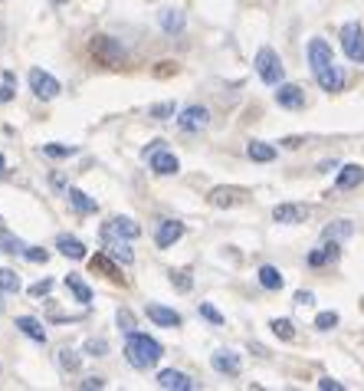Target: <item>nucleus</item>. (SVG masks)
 Returning <instances> with one entry per match:
<instances>
[{
	"label": "nucleus",
	"mask_w": 364,
	"mask_h": 391,
	"mask_svg": "<svg viewBox=\"0 0 364 391\" xmlns=\"http://www.w3.org/2000/svg\"><path fill=\"white\" fill-rule=\"evenodd\" d=\"M161 342H154L151 336L145 332H128V342H125V358L131 368H154L161 362Z\"/></svg>",
	"instance_id": "nucleus-1"
},
{
	"label": "nucleus",
	"mask_w": 364,
	"mask_h": 391,
	"mask_svg": "<svg viewBox=\"0 0 364 391\" xmlns=\"http://www.w3.org/2000/svg\"><path fill=\"white\" fill-rule=\"evenodd\" d=\"M89 53L95 56V63L109 66V69H118L125 63V46H122V40L115 37H92L89 40Z\"/></svg>",
	"instance_id": "nucleus-2"
},
{
	"label": "nucleus",
	"mask_w": 364,
	"mask_h": 391,
	"mask_svg": "<svg viewBox=\"0 0 364 391\" xmlns=\"http://www.w3.org/2000/svg\"><path fill=\"white\" fill-rule=\"evenodd\" d=\"M256 73L263 79L266 86H279L282 82V60H279V53L273 46H263V50L256 53Z\"/></svg>",
	"instance_id": "nucleus-3"
},
{
	"label": "nucleus",
	"mask_w": 364,
	"mask_h": 391,
	"mask_svg": "<svg viewBox=\"0 0 364 391\" xmlns=\"http://www.w3.org/2000/svg\"><path fill=\"white\" fill-rule=\"evenodd\" d=\"M341 50L352 63H364V26L361 24H345L341 26Z\"/></svg>",
	"instance_id": "nucleus-4"
},
{
	"label": "nucleus",
	"mask_w": 364,
	"mask_h": 391,
	"mask_svg": "<svg viewBox=\"0 0 364 391\" xmlns=\"http://www.w3.org/2000/svg\"><path fill=\"white\" fill-rule=\"evenodd\" d=\"M102 250L109 253V257H115L122 266H131L135 263V253H131V243H128L125 237H118L115 230L102 227Z\"/></svg>",
	"instance_id": "nucleus-5"
},
{
	"label": "nucleus",
	"mask_w": 364,
	"mask_h": 391,
	"mask_svg": "<svg viewBox=\"0 0 364 391\" xmlns=\"http://www.w3.org/2000/svg\"><path fill=\"white\" fill-rule=\"evenodd\" d=\"M30 89H33V96H39V99H46V102L60 96V82L50 73H43V69H30Z\"/></svg>",
	"instance_id": "nucleus-6"
},
{
	"label": "nucleus",
	"mask_w": 364,
	"mask_h": 391,
	"mask_svg": "<svg viewBox=\"0 0 364 391\" xmlns=\"http://www.w3.org/2000/svg\"><path fill=\"white\" fill-rule=\"evenodd\" d=\"M89 270L99 273V277H105V279H112V283H125L122 270H118V260L109 257V253H95V257L89 260Z\"/></svg>",
	"instance_id": "nucleus-7"
},
{
	"label": "nucleus",
	"mask_w": 364,
	"mask_h": 391,
	"mask_svg": "<svg viewBox=\"0 0 364 391\" xmlns=\"http://www.w3.org/2000/svg\"><path fill=\"white\" fill-rule=\"evenodd\" d=\"M338 257H341V243L338 240H325L322 247H315V250L309 253V266H312V270H322V266L335 263Z\"/></svg>",
	"instance_id": "nucleus-8"
},
{
	"label": "nucleus",
	"mask_w": 364,
	"mask_h": 391,
	"mask_svg": "<svg viewBox=\"0 0 364 391\" xmlns=\"http://www.w3.org/2000/svg\"><path fill=\"white\" fill-rule=\"evenodd\" d=\"M207 122H210V112L203 105H188L181 112V119H177V125L184 128V132H201V128H207Z\"/></svg>",
	"instance_id": "nucleus-9"
},
{
	"label": "nucleus",
	"mask_w": 364,
	"mask_h": 391,
	"mask_svg": "<svg viewBox=\"0 0 364 391\" xmlns=\"http://www.w3.org/2000/svg\"><path fill=\"white\" fill-rule=\"evenodd\" d=\"M309 214H312V211H309L305 204H276V207H273V220H276V224H302Z\"/></svg>",
	"instance_id": "nucleus-10"
},
{
	"label": "nucleus",
	"mask_w": 364,
	"mask_h": 391,
	"mask_svg": "<svg viewBox=\"0 0 364 391\" xmlns=\"http://www.w3.org/2000/svg\"><path fill=\"white\" fill-rule=\"evenodd\" d=\"M328 63H335V60H331V46H328L322 37H315L312 43H309V66H312V73H322Z\"/></svg>",
	"instance_id": "nucleus-11"
},
{
	"label": "nucleus",
	"mask_w": 364,
	"mask_h": 391,
	"mask_svg": "<svg viewBox=\"0 0 364 391\" xmlns=\"http://www.w3.org/2000/svg\"><path fill=\"white\" fill-rule=\"evenodd\" d=\"M276 102L282 109H302V105H305V92H302V86H295V82H279Z\"/></svg>",
	"instance_id": "nucleus-12"
},
{
	"label": "nucleus",
	"mask_w": 364,
	"mask_h": 391,
	"mask_svg": "<svg viewBox=\"0 0 364 391\" xmlns=\"http://www.w3.org/2000/svg\"><path fill=\"white\" fill-rule=\"evenodd\" d=\"M181 237H184V224H181V220H161V224H158V234H154V243L164 250V247L177 243Z\"/></svg>",
	"instance_id": "nucleus-13"
},
{
	"label": "nucleus",
	"mask_w": 364,
	"mask_h": 391,
	"mask_svg": "<svg viewBox=\"0 0 364 391\" xmlns=\"http://www.w3.org/2000/svg\"><path fill=\"white\" fill-rule=\"evenodd\" d=\"M315 79H318V86L325 89V92H338V89H345V69L335 63H328L322 73H315Z\"/></svg>",
	"instance_id": "nucleus-14"
},
{
	"label": "nucleus",
	"mask_w": 364,
	"mask_h": 391,
	"mask_svg": "<svg viewBox=\"0 0 364 391\" xmlns=\"http://www.w3.org/2000/svg\"><path fill=\"white\" fill-rule=\"evenodd\" d=\"M151 162V171L154 175H177V168H181V162H177L174 152H167V148H161V152H154L148 158Z\"/></svg>",
	"instance_id": "nucleus-15"
},
{
	"label": "nucleus",
	"mask_w": 364,
	"mask_h": 391,
	"mask_svg": "<svg viewBox=\"0 0 364 391\" xmlns=\"http://www.w3.org/2000/svg\"><path fill=\"white\" fill-rule=\"evenodd\" d=\"M358 184H364V164H345L338 171V177H335V188L352 191V188H358Z\"/></svg>",
	"instance_id": "nucleus-16"
},
{
	"label": "nucleus",
	"mask_w": 364,
	"mask_h": 391,
	"mask_svg": "<svg viewBox=\"0 0 364 391\" xmlns=\"http://www.w3.org/2000/svg\"><path fill=\"white\" fill-rule=\"evenodd\" d=\"M158 385L167 391H190L194 388V381H190L184 372H174V368H164L161 375H158Z\"/></svg>",
	"instance_id": "nucleus-17"
},
{
	"label": "nucleus",
	"mask_w": 364,
	"mask_h": 391,
	"mask_svg": "<svg viewBox=\"0 0 364 391\" xmlns=\"http://www.w3.org/2000/svg\"><path fill=\"white\" fill-rule=\"evenodd\" d=\"M148 319H151V322H158V326H167V329H177L181 322H184V319H181V313L167 309V306H158V303L148 306Z\"/></svg>",
	"instance_id": "nucleus-18"
},
{
	"label": "nucleus",
	"mask_w": 364,
	"mask_h": 391,
	"mask_svg": "<svg viewBox=\"0 0 364 391\" xmlns=\"http://www.w3.org/2000/svg\"><path fill=\"white\" fill-rule=\"evenodd\" d=\"M56 250L63 253V257H69V260H86V243L69 237V234H60V237H56Z\"/></svg>",
	"instance_id": "nucleus-19"
},
{
	"label": "nucleus",
	"mask_w": 364,
	"mask_h": 391,
	"mask_svg": "<svg viewBox=\"0 0 364 391\" xmlns=\"http://www.w3.org/2000/svg\"><path fill=\"white\" fill-rule=\"evenodd\" d=\"M214 368L220 372V375H239V355L230 352V349H220V352H214Z\"/></svg>",
	"instance_id": "nucleus-20"
},
{
	"label": "nucleus",
	"mask_w": 364,
	"mask_h": 391,
	"mask_svg": "<svg viewBox=\"0 0 364 391\" xmlns=\"http://www.w3.org/2000/svg\"><path fill=\"white\" fill-rule=\"evenodd\" d=\"M17 329L24 332L26 339H33V342H39V345H46V329H43V322H39V319H33V315H20V319H17Z\"/></svg>",
	"instance_id": "nucleus-21"
},
{
	"label": "nucleus",
	"mask_w": 364,
	"mask_h": 391,
	"mask_svg": "<svg viewBox=\"0 0 364 391\" xmlns=\"http://www.w3.org/2000/svg\"><path fill=\"white\" fill-rule=\"evenodd\" d=\"M243 201V191L239 188H214L210 191V204L214 207H237Z\"/></svg>",
	"instance_id": "nucleus-22"
},
{
	"label": "nucleus",
	"mask_w": 364,
	"mask_h": 391,
	"mask_svg": "<svg viewBox=\"0 0 364 391\" xmlns=\"http://www.w3.org/2000/svg\"><path fill=\"white\" fill-rule=\"evenodd\" d=\"M109 230H115L118 237H125V240H135V237H141V227L131 220V217H112L109 224H105Z\"/></svg>",
	"instance_id": "nucleus-23"
},
{
	"label": "nucleus",
	"mask_w": 364,
	"mask_h": 391,
	"mask_svg": "<svg viewBox=\"0 0 364 391\" xmlns=\"http://www.w3.org/2000/svg\"><path fill=\"white\" fill-rule=\"evenodd\" d=\"M66 198H69V204H73L79 214H95V211H99V204L92 201L89 194H82L79 188H69V191H66Z\"/></svg>",
	"instance_id": "nucleus-24"
},
{
	"label": "nucleus",
	"mask_w": 364,
	"mask_h": 391,
	"mask_svg": "<svg viewBox=\"0 0 364 391\" xmlns=\"http://www.w3.org/2000/svg\"><path fill=\"white\" fill-rule=\"evenodd\" d=\"M246 155H250L253 162L266 164V162H273V158H276V148H273L269 141H250V145H246Z\"/></svg>",
	"instance_id": "nucleus-25"
},
{
	"label": "nucleus",
	"mask_w": 364,
	"mask_h": 391,
	"mask_svg": "<svg viewBox=\"0 0 364 391\" xmlns=\"http://www.w3.org/2000/svg\"><path fill=\"white\" fill-rule=\"evenodd\" d=\"M260 283H263V290H273V293L286 286V279H282V273L276 266H260Z\"/></svg>",
	"instance_id": "nucleus-26"
},
{
	"label": "nucleus",
	"mask_w": 364,
	"mask_h": 391,
	"mask_svg": "<svg viewBox=\"0 0 364 391\" xmlns=\"http://www.w3.org/2000/svg\"><path fill=\"white\" fill-rule=\"evenodd\" d=\"M352 234H354L352 220H335V224H328L322 230V240H345V237H352Z\"/></svg>",
	"instance_id": "nucleus-27"
},
{
	"label": "nucleus",
	"mask_w": 364,
	"mask_h": 391,
	"mask_svg": "<svg viewBox=\"0 0 364 391\" xmlns=\"http://www.w3.org/2000/svg\"><path fill=\"white\" fill-rule=\"evenodd\" d=\"M66 286H69V293H73L79 303H92V290H89V286L79 277H75V273H69V277H66Z\"/></svg>",
	"instance_id": "nucleus-28"
},
{
	"label": "nucleus",
	"mask_w": 364,
	"mask_h": 391,
	"mask_svg": "<svg viewBox=\"0 0 364 391\" xmlns=\"http://www.w3.org/2000/svg\"><path fill=\"white\" fill-rule=\"evenodd\" d=\"M269 329H273V336H276V339H282V342L295 339V322H292V319H273V322H269Z\"/></svg>",
	"instance_id": "nucleus-29"
},
{
	"label": "nucleus",
	"mask_w": 364,
	"mask_h": 391,
	"mask_svg": "<svg viewBox=\"0 0 364 391\" xmlns=\"http://www.w3.org/2000/svg\"><path fill=\"white\" fill-rule=\"evenodd\" d=\"M161 26L167 33H181L184 30V13L181 10H161Z\"/></svg>",
	"instance_id": "nucleus-30"
},
{
	"label": "nucleus",
	"mask_w": 364,
	"mask_h": 391,
	"mask_svg": "<svg viewBox=\"0 0 364 391\" xmlns=\"http://www.w3.org/2000/svg\"><path fill=\"white\" fill-rule=\"evenodd\" d=\"M167 277H171V286H174L177 293H190V290H194V279H190V270H171Z\"/></svg>",
	"instance_id": "nucleus-31"
},
{
	"label": "nucleus",
	"mask_w": 364,
	"mask_h": 391,
	"mask_svg": "<svg viewBox=\"0 0 364 391\" xmlns=\"http://www.w3.org/2000/svg\"><path fill=\"white\" fill-rule=\"evenodd\" d=\"M0 250H7V253H26V243L20 237L7 234V230H0Z\"/></svg>",
	"instance_id": "nucleus-32"
},
{
	"label": "nucleus",
	"mask_w": 364,
	"mask_h": 391,
	"mask_svg": "<svg viewBox=\"0 0 364 391\" xmlns=\"http://www.w3.org/2000/svg\"><path fill=\"white\" fill-rule=\"evenodd\" d=\"M0 293H20V277H17V270H0Z\"/></svg>",
	"instance_id": "nucleus-33"
},
{
	"label": "nucleus",
	"mask_w": 364,
	"mask_h": 391,
	"mask_svg": "<svg viewBox=\"0 0 364 391\" xmlns=\"http://www.w3.org/2000/svg\"><path fill=\"white\" fill-rule=\"evenodd\" d=\"M43 155H46V158H69V155H75V148H73V145L50 141V145H43Z\"/></svg>",
	"instance_id": "nucleus-34"
},
{
	"label": "nucleus",
	"mask_w": 364,
	"mask_h": 391,
	"mask_svg": "<svg viewBox=\"0 0 364 391\" xmlns=\"http://www.w3.org/2000/svg\"><path fill=\"white\" fill-rule=\"evenodd\" d=\"M151 119H158V122H164V119H171L174 115V102H158V105H151Z\"/></svg>",
	"instance_id": "nucleus-35"
},
{
	"label": "nucleus",
	"mask_w": 364,
	"mask_h": 391,
	"mask_svg": "<svg viewBox=\"0 0 364 391\" xmlns=\"http://www.w3.org/2000/svg\"><path fill=\"white\" fill-rule=\"evenodd\" d=\"M115 322H118V329H122V332H135V315L128 313V309H118V313H115Z\"/></svg>",
	"instance_id": "nucleus-36"
},
{
	"label": "nucleus",
	"mask_w": 364,
	"mask_h": 391,
	"mask_svg": "<svg viewBox=\"0 0 364 391\" xmlns=\"http://www.w3.org/2000/svg\"><path fill=\"white\" fill-rule=\"evenodd\" d=\"M338 326V313H318L315 315V329H322V332H328V329Z\"/></svg>",
	"instance_id": "nucleus-37"
},
{
	"label": "nucleus",
	"mask_w": 364,
	"mask_h": 391,
	"mask_svg": "<svg viewBox=\"0 0 364 391\" xmlns=\"http://www.w3.org/2000/svg\"><path fill=\"white\" fill-rule=\"evenodd\" d=\"M60 365H63L66 372H75L82 362H79V355H75L73 349H63V352H60Z\"/></svg>",
	"instance_id": "nucleus-38"
},
{
	"label": "nucleus",
	"mask_w": 364,
	"mask_h": 391,
	"mask_svg": "<svg viewBox=\"0 0 364 391\" xmlns=\"http://www.w3.org/2000/svg\"><path fill=\"white\" fill-rule=\"evenodd\" d=\"M201 315L207 319V322H214V326H224V313H220V309H214L210 303H201Z\"/></svg>",
	"instance_id": "nucleus-39"
},
{
	"label": "nucleus",
	"mask_w": 364,
	"mask_h": 391,
	"mask_svg": "<svg viewBox=\"0 0 364 391\" xmlns=\"http://www.w3.org/2000/svg\"><path fill=\"white\" fill-rule=\"evenodd\" d=\"M50 293H53V279H39V283L30 286V296H33V299H39V296H50Z\"/></svg>",
	"instance_id": "nucleus-40"
},
{
	"label": "nucleus",
	"mask_w": 364,
	"mask_h": 391,
	"mask_svg": "<svg viewBox=\"0 0 364 391\" xmlns=\"http://www.w3.org/2000/svg\"><path fill=\"white\" fill-rule=\"evenodd\" d=\"M24 257L30 260V263H46V260H50V253H46V250H39V247H26Z\"/></svg>",
	"instance_id": "nucleus-41"
},
{
	"label": "nucleus",
	"mask_w": 364,
	"mask_h": 391,
	"mask_svg": "<svg viewBox=\"0 0 364 391\" xmlns=\"http://www.w3.org/2000/svg\"><path fill=\"white\" fill-rule=\"evenodd\" d=\"M315 303V296L309 290H299L295 293V306H312Z\"/></svg>",
	"instance_id": "nucleus-42"
},
{
	"label": "nucleus",
	"mask_w": 364,
	"mask_h": 391,
	"mask_svg": "<svg viewBox=\"0 0 364 391\" xmlns=\"http://www.w3.org/2000/svg\"><path fill=\"white\" fill-rule=\"evenodd\" d=\"M318 388H322V391H341L345 385H341V381H335V379H322V381H318Z\"/></svg>",
	"instance_id": "nucleus-43"
},
{
	"label": "nucleus",
	"mask_w": 364,
	"mask_h": 391,
	"mask_svg": "<svg viewBox=\"0 0 364 391\" xmlns=\"http://www.w3.org/2000/svg\"><path fill=\"white\" fill-rule=\"evenodd\" d=\"M105 349H109V345H105V342H95V339H92V342H89V345H86V352H92V355H105Z\"/></svg>",
	"instance_id": "nucleus-44"
},
{
	"label": "nucleus",
	"mask_w": 364,
	"mask_h": 391,
	"mask_svg": "<svg viewBox=\"0 0 364 391\" xmlns=\"http://www.w3.org/2000/svg\"><path fill=\"white\" fill-rule=\"evenodd\" d=\"M13 99V86L10 82H3V86H0V105H3V102H10Z\"/></svg>",
	"instance_id": "nucleus-45"
},
{
	"label": "nucleus",
	"mask_w": 364,
	"mask_h": 391,
	"mask_svg": "<svg viewBox=\"0 0 364 391\" xmlns=\"http://www.w3.org/2000/svg\"><path fill=\"white\" fill-rule=\"evenodd\" d=\"M302 141H305V139H302V135H292V139H282V141H279V145H282V148H299Z\"/></svg>",
	"instance_id": "nucleus-46"
},
{
	"label": "nucleus",
	"mask_w": 364,
	"mask_h": 391,
	"mask_svg": "<svg viewBox=\"0 0 364 391\" xmlns=\"http://www.w3.org/2000/svg\"><path fill=\"white\" fill-rule=\"evenodd\" d=\"M161 148H164V141H161V139H154V141L148 145V148H145V158H151V155H154V152H161Z\"/></svg>",
	"instance_id": "nucleus-47"
},
{
	"label": "nucleus",
	"mask_w": 364,
	"mask_h": 391,
	"mask_svg": "<svg viewBox=\"0 0 364 391\" xmlns=\"http://www.w3.org/2000/svg\"><path fill=\"white\" fill-rule=\"evenodd\" d=\"M102 385H105L102 379H86V381H82V388H89V391H92V388H102Z\"/></svg>",
	"instance_id": "nucleus-48"
},
{
	"label": "nucleus",
	"mask_w": 364,
	"mask_h": 391,
	"mask_svg": "<svg viewBox=\"0 0 364 391\" xmlns=\"http://www.w3.org/2000/svg\"><path fill=\"white\" fill-rule=\"evenodd\" d=\"M177 66L174 63H161V69H158V76H171V73H174Z\"/></svg>",
	"instance_id": "nucleus-49"
},
{
	"label": "nucleus",
	"mask_w": 364,
	"mask_h": 391,
	"mask_svg": "<svg viewBox=\"0 0 364 391\" xmlns=\"http://www.w3.org/2000/svg\"><path fill=\"white\" fill-rule=\"evenodd\" d=\"M0 175H3V155H0Z\"/></svg>",
	"instance_id": "nucleus-50"
},
{
	"label": "nucleus",
	"mask_w": 364,
	"mask_h": 391,
	"mask_svg": "<svg viewBox=\"0 0 364 391\" xmlns=\"http://www.w3.org/2000/svg\"><path fill=\"white\" fill-rule=\"evenodd\" d=\"M53 3H66V0H53Z\"/></svg>",
	"instance_id": "nucleus-51"
}]
</instances>
